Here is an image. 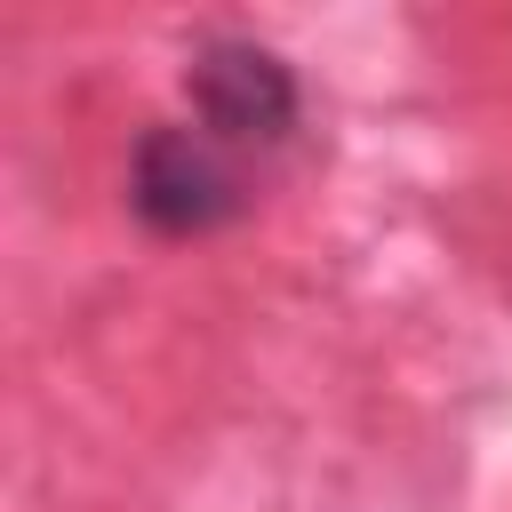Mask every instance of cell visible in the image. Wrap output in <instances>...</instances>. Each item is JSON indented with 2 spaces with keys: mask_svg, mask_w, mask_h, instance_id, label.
I'll return each mask as SVG.
<instances>
[{
  "mask_svg": "<svg viewBox=\"0 0 512 512\" xmlns=\"http://www.w3.org/2000/svg\"><path fill=\"white\" fill-rule=\"evenodd\" d=\"M184 96L216 144H280L296 120V72L256 40H200L184 64Z\"/></svg>",
  "mask_w": 512,
  "mask_h": 512,
  "instance_id": "obj_1",
  "label": "cell"
},
{
  "mask_svg": "<svg viewBox=\"0 0 512 512\" xmlns=\"http://www.w3.org/2000/svg\"><path fill=\"white\" fill-rule=\"evenodd\" d=\"M128 200L152 232L168 240H192V232H216L240 216V176L216 160L208 136L192 128H144L136 160H128Z\"/></svg>",
  "mask_w": 512,
  "mask_h": 512,
  "instance_id": "obj_2",
  "label": "cell"
}]
</instances>
